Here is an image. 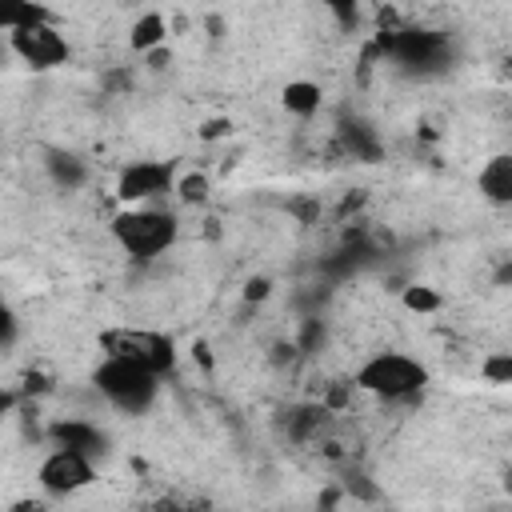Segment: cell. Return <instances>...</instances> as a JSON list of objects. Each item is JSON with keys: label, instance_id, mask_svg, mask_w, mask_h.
Returning <instances> with one entry per match:
<instances>
[{"label": "cell", "instance_id": "6da1fadb", "mask_svg": "<svg viewBox=\"0 0 512 512\" xmlns=\"http://www.w3.org/2000/svg\"><path fill=\"white\" fill-rule=\"evenodd\" d=\"M428 364L408 356V352H396V348H384V352H372L356 364L352 372V388L364 392V396H376L384 404H404V400H416L424 388H428Z\"/></svg>", "mask_w": 512, "mask_h": 512}, {"label": "cell", "instance_id": "7a4b0ae2", "mask_svg": "<svg viewBox=\"0 0 512 512\" xmlns=\"http://www.w3.org/2000/svg\"><path fill=\"white\" fill-rule=\"evenodd\" d=\"M116 248L132 260H156L176 248L180 240V216L164 204H144V208H120L108 224Z\"/></svg>", "mask_w": 512, "mask_h": 512}, {"label": "cell", "instance_id": "3957f363", "mask_svg": "<svg viewBox=\"0 0 512 512\" xmlns=\"http://www.w3.org/2000/svg\"><path fill=\"white\" fill-rule=\"evenodd\" d=\"M92 388L124 416H144L160 396V376L148 368L124 360V356H100L92 368Z\"/></svg>", "mask_w": 512, "mask_h": 512}, {"label": "cell", "instance_id": "277c9868", "mask_svg": "<svg viewBox=\"0 0 512 512\" xmlns=\"http://www.w3.org/2000/svg\"><path fill=\"white\" fill-rule=\"evenodd\" d=\"M100 352L104 356H124V360L148 368L160 380H168L180 368V348L160 328H108V332H100Z\"/></svg>", "mask_w": 512, "mask_h": 512}, {"label": "cell", "instance_id": "5b68a950", "mask_svg": "<svg viewBox=\"0 0 512 512\" xmlns=\"http://www.w3.org/2000/svg\"><path fill=\"white\" fill-rule=\"evenodd\" d=\"M36 484H40L44 496H56V500L76 496V492H84V488L96 484V460H92L88 452H80V448L56 444V448L36 464Z\"/></svg>", "mask_w": 512, "mask_h": 512}, {"label": "cell", "instance_id": "8992f818", "mask_svg": "<svg viewBox=\"0 0 512 512\" xmlns=\"http://www.w3.org/2000/svg\"><path fill=\"white\" fill-rule=\"evenodd\" d=\"M176 188V168L168 160H132L116 176V200L124 208H144L160 204Z\"/></svg>", "mask_w": 512, "mask_h": 512}, {"label": "cell", "instance_id": "52a82bcc", "mask_svg": "<svg viewBox=\"0 0 512 512\" xmlns=\"http://www.w3.org/2000/svg\"><path fill=\"white\" fill-rule=\"evenodd\" d=\"M8 48H12L28 68H36V72H44V68H60V64L68 60V52H72L68 40H64V32H60L52 20L8 32Z\"/></svg>", "mask_w": 512, "mask_h": 512}, {"label": "cell", "instance_id": "ba28073f", "mask_svg": "<svg viewBox=\"0 0 512 512\" xmlns=\"http://www.w3.org/2000/svg\"><path fill=\"white\" fill-rule=\"evenodd\" d=\"M476 192L492 208H512V152H492L476 168Z\"/></svg>", "mask_w": 512, "mask_h": 512}, {"label": "cell", "instance_id": "9c48e42d", "mask_svg": "<svg viewBox=\"0 0 512 512\" xmlns=\"http://www.w3.org/2000/svg\"><path fill=\"white\" fill-rule=\"evenodd\" d=\"M164 40H168V16H164V12H140V16L128 24V48L140 52V56L160 52Z\"/></svg>", "mask_w": 512, "mask_h": 512}, {"label": "cell", "instance_id": "30bf717a", "mask_svg": "<svg viewBox=\"0 0 512 512\" xmlns=\"http://www.w3.org/2000/svg\"><path fill=\"white\" fill-rule=\"evenodd\" d=\"M280 104H284V112L288 116H296V120H312L320 108H324V88L316 84V80H288L284 88H280Z\"/></svg>", "mask_w": 512, "mask_h": 512}, {"label": "cell", "instance_id": "8fae6325", "mask_svg": "<svg viewBox=\"0 0 512 512\" xmlns=\"http://www.w3.org/2000/svg\"><path fill=\"white\" fill-rule=\"evenodd\" d=\"M400 304H404L408 312H416V316H432V312H440L444 296H440L432 284H404V288H400Z\"/></svg>", "mask_w": 512, "mask_h": 512}, {"label": "cell", "instance_id": "7c38bea8", "mask_svg": "<svg viewBox=\"0 0 512 512\" xmlns=\"http://www.w3.org/2000/svg\"><path fill=\"white\" fill-rule=\"evenodd\" d=\"M52 436H56V444H64V448H80V452H96V444H100V436H96V428L92 424H76V420H64V424H56L52 428Z\"/></svg>", "mask_w": 512, "mask_h": 512}, {"label": "cell", "instance_id": "4fadbf2b", "mask_svg": "<svg viewBox=\"0 0 512 512\" xmlns=\"http://www.w3.org/2000/svg\"><path fill=\"white\" fill-rule=\"evenodd\" d=\"M44 20H52V12L36 8V4H8V8H0V28L4 32L28 28V24H44Z\"/></svg>", "mask_w": 512, "mask_h": 512}, {"label": "cell", "instance_id": "5bb4252c", "mask_svg": "<svg viewBox=\"0 0 512 512\" xmlns=\"http://www.w3.org/2000/svg\"><path fill=\"white\" fill-rule=\"evenodd\" d=\"M172 196L180 200V204H204L208 196H212V184H208V176L204 172H180L176 176V188H172Z\"/></svg>", "mask_w": 512, "mask_h": 512}, {"label": "cell", "instance_id": "9a60e30c", "mask_svg": "<svg viewBox=\"0 0 512 512\" xmlns=\"http://www.w3.org/2000/svg\"><path fill=\"white\" fill-rule=\"evenodd\" d=\"M48 172H52V180L60 188H80L84 184V164L76 156H68V152H52L48 156Z\"/></svg>", "mask_w": 512, "mask_h": 512}, {"label": "cell", "instance_id": "2e32d148", "mask_svg": "<svg viewBox=\"0 0 512 512\" xmlns=\"http://www.w3.org/2000/svg\"><path fill=\"white\" fill-rule=\"evenodd\" d=\"M480 376L488 384H512V352H488L480 360Z\"/></svg>", "mask_w": 512, "mask_h": 512}, {"label": "cell", "instance_id": "e0dca14e", "mask_svg": "<svg viewBox=\"0 0 512 512\" xmlns=\"http://www.w3.org/2000/svg\"><path fill=\"white\" fill-rule=\"evenodd\" d=\"M268 292H272V280L268 276H252L244 284V300H268Z\"/></svg>", "mask_w": 512, "mask_h": 512}, {"label": "cell", "instance_id": "ac0fdd59", "mask_svg": "<svg viewBox=\"0 0 512 512\" xmlns=\"http://www.w3.org/2000/svg\"><path fill=\"white\" fill-rule=\"evenodd\" d=\"M8 512H52V508H48L44 500H32V496H24V500H16Z\"/></svg>", "mask_w": 512, "mask_h": 512}, {"label": "cell", "instance_id": "d6986e66", "mask_svg": "<svg viewBox=\"0 0 512 512\" xmlns=\"http://www.w3.org/2000/svg\"><path fill=\"white\" fill-rule=\"evenodd\" d=\"M200 136H204V140H216V136H228V120H208Z\"/></svg>", "mask_w": 512, "mask_h": 512}]
</instances>
